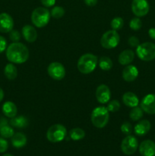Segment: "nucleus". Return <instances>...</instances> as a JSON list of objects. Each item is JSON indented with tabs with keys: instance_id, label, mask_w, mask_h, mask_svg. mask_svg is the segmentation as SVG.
I'll return each instance as SVG.
<instances>
[{
	"instance_id": "15",
	"label": "nucleus",
	"mask_w": 155,
	"mask_h": 156,
	"mask_svg": "<svg viewBox=\"0 0 155 156\" xmlns=\"http://www.w3.org/2000/svg\"><path fill=\"white\" fill-rule=\"evenodd\" d=\"M138 76V70L135 66H126L122 70V78L126 82H133Z\"/></svg>"
},
{
	"instance_id": "18",
	"label": "nucleus",
	"mask_w": 155,
	"mask_h": 156,
	"mask_svg": "<svg viewBox=\"0 0 155 156\" xmlns=\"http://www.w3.org/2000/svg\"><path fill=\"white\" fill-rule=\"evenodd\" d=\"M135 58V53L132 50H123L119 56V62L122 66H127L130 64Z\"/></svg>"
},
{
	"instance_id": "21",
	"label": "nucleus",
	"mask_w": 155,
	"mask_h": 156,
	"mask_svg": "<svg viewBox=\"0 0 155 156\" xmlns=\"http://www.w3.org/2000/svg\"><path fill=\"white\" fill-rule=\"evenodd\" d=\"M12 144L17 149L24 147L27 144V137L22 133H16L12 137Z\"/></svg>"
},
{
	"instance_id": "13",
	"label": "nucleus",
	"mask_w": 155,
	"mask_h": 156,
	"mask_svg": "<svg viewBox=\"0 0 155 156\" xmlns=\"http://www.w3.org/2000/svg\"><path fill=\"white\" fill-rule=\"evenodd\" d=\"M14 20L12 17L8 13L0 14V32L9 33L13 30Z\"/></svg>"
},
{
	"instance_id": "35",
	"label": "nucleus",
	"mask_w": 155,
	"mask_h": 156,
	"mask_svg": "<svg viewBox=\"0 0 155 156\" xmlns=\"http://www.w3.org/2000/svg\"><path fill=\"white\" fill-rule=\"evenodd\" d=\"M128 42H129V46L132 47H137L139 45V40H138V38H137L135 36L130 37L129 38Z\"/></svg>"
},
{
	"instance_id": "40",
	"label": "nucleus",
	"mask_w": 155,
	"mask_h": 156,
	"mask_svg": "<svg viewBox=\"0 0 155 156\" xmlns=\"http://www.w3.org/2000/svg\"><path fill=\"white\" fill-rule=\"evenodd\" d=\"M3 98H4V91L0 88V102L3 100Z\"/></svg>"
},
{
	"instance_id": "19",
	"label": "nucleus",
	"mask_w": 155,
	"mask_h": 156,
	"mask_svg": "<svg viewBox=\"0 0 155 156\" xmlns=\"http://www.w3.org/2000/svg\"><path fill=\"white\" fill-rule=\"evenodd\" d=\"M122 101L125 105L129 108H134L138 105L139 103V100L137 95L134 93L129 91V92H126L122 96Z\"/></svg>"
},
{
	"instance_id": "22",
	"label": "nucleus",
	"mask_w": 155,
	"mask_h": 156,
	"mask_svg": "<svg viewBox=\"0 0 155 156\" xmlns=\"http://www.w3.org/2000/svg\"><path fill=\"white\" fill-rule=\"evenodd\" d=\"M0 134L3 138H12L15 134L14 129L12 126H9L6 120L2 119L0 123Z\"/></svg>"
},
{
	"instance_id": "17",
	"label": "nucleus",
	"mask_w": 155,
	"mask_h": 156,
	"mask_svg": "<svg viewBox=\"0 0 155 156\" xmlns=\"http://www.w3.org/2000/svg\"><path fill=\"white\" fill-rule=\"evenodd\" d=\"M150 128H151V124H150V122L147 120H140L135 125V128H134V131H135V133L137 136H143L150 131Z\"/></svg>"
},
{
	"instance_id": "24",
	"label": "nucleus",
	"mask_w": 155,
	"mask_h": 156,
	"mask_svg": "<svg viewBox=\"0 0 155 156\" xmlns=\"http://www.w3.org/2000/svg\"><path fill=\"white\" fill-rule=\"evenodd\" d=\"M4 74L9 80H14L18 76V69L14 64L9 63L4 69Z\"/></svg>"
},
{
	"instance_id": "29",
	"label": "nucleus",
	"mask_w": 155,
	"mask_h": 156,
	"mask_svg": "<svg viewBox=\"0 0 155 156\" xmlns=\"http://www.w3.org/2000/svg\"><path fill=\"white\" fill-rule=\"evenodd\" d=\"M50 15L54 18L59 19V18H61L65 15V9L61 7V6H55L51 10Z\"/></svg>"
},
{
	"instance_id": "26",
	"label": "nucleus",
	"mask_w": 155,
	"mask_h": 156,
	"mask_svg": "<svg viewBox=\"0 0 155 156\" xmlns=\"http://www.w3.org/2000/svg\"><path fill=\"white\" fill-rule=\"evenodd\" d=\"M69 136L71 140L78 141V140H81L84 138L85 132L84 129H81V128H74L70 130Z\"/></svg>"
},
{
	"instance_id": "33",
	"label": "nucleus",
	"mask_w": 155,
	"mask_h": 156,
	"mask_svg": "<svg viewBox=\"0 0 155 156\" xmlns=\"http://www.w3.org/2000/svg\"><path fill=\"white\" fill-rule=\"evenodd\" d=\"M10 34H9V38L13 42H18L21 40V34L18 31V30H11Z\"/></svg>"
},
{
	"instance_id": "37",
	"label": "nucleus",
	"mask_w": 155,
	"mask_h": 156,
	"mask_svg": "<svg viewBox=\"0 0 155 156\" xmlns=\"http://www.w3.org/2000/svg\"><path fill=\"white\" fill-rule=\"evenodd\" d=\"M40 2L45 7L47 8L52 7L56 3V0H40Z\"/></svg>"
},
{
	"instance_id": "36",
	"label": "nucleus",
	"mask_w": 155,
	"mask_h": 156,
	"mask_svg": "<svg viewBox=\"0 0 155 156\" xmlns=\"http://www.w3.org/2000/svg\"><path fill=\"white\" fill-rule=\"evenodd\" d=\"M6 48H7V41L4 37L0 36V53H3Z\"/></svg>"
},
{
	"instance_id": "6",
	"label": "nucleus",
	"mask_w": 155,
	"mask_h": 156,
	"mask_svg": "<svg viewBox=\"0 0 155 156\" xmlns=\"http://www.w3.org/2000/svg\"><path fill=\"white\" fill-rule=\"evenodd\" d=\"M66 128L62 124H54L50 126L46 133V138L51 143H59L65 139Z\"/></svg>"
},
{
	"instance_id": "1",
	"label": "nucleus",
	"mask_w": 155,
	"mask_h": 156,
	"mask_svg": "<svg viewBox=\"0 0 155 156\" xmlns=\"http://www.w3.org/2000/svg\"><path fill=\"white\" fill-rule=\"evenodd\" d=\"M6 57L12 63H24L29 58V50L22 43L13 42L6 49Z\"/></svg>"
},
{
	"instance_id": "5",
	"label": "nucleus",
	"mask_w": 155,
	"mask_h": 156,
	"mask_svg": "<svg viewBox=\"0 0 155 156\" xmlns=\"http://www.w3.org/2000/svg\"><path fill=\"white\" fill-rule=\"evenodd\" d=\"M136 54L143 61H151L155 59V44L145 42L136 47Z\"/></svg>"
},
{
	"instance_id": "16",
	"label": "nucleus",
	"mask_w": 155,
	"mask_h": 156,
	"mask_svg": "<svg viewBox=\"0 0 155 156\" xmlns=\"http://www.w3.org/2000/svg\"><path fill=\"white\" fill-rule=\"evenodd\" d=\"M23 37L28 43H33L37 38V32L36 29L31 25H25L21 30Z\"/></svg>"
},
{
	"instance_id": "3",
	"label": "nucleus",
	"mask_w": 155,
	"mask_h": 156,
	"mask_svg": "<svg viewBox=\"0 0 155 156\" xmlns=\"http://www.w3.org/2000/svg\"><path fill=\"white\" fill-rule=\"evenodd\" d=\"M91 122L95 127H105L109 122V111L104 107H97L93 110L91 113Z\"/></svg>"
},
{
	"instance_id": "25",
	"label": "nucleus",
	"mask_w": 155,
	"mask_h": 156,
	"mask_svg": "<svg viewBox=\"0 0 155 156\" xmlns=\"http://www.w3.org/2000/svg\"><path fill=\"white\" fill-rule=\"evenodd\" d=\"M112 61L107 56H102L99 59V66L103 71H109L112 69Z\"/></svg>"
},
{
	"instance_id": "34",
	"label": "nucleus",
	"mask_w": 155,
	"mask_h": 156,
	"mask_svg": "<svg viewBox=\"0 0 155 156\" xmlns=\"http://www.w3.org/2000/svg\"><path fill=\"white\" fill-rule=\"evenodd\" d=\"M9 148V143L4 138H0V153H4Z\"/></svg>"
},
{
	"instance_id": "41",
	"label": "nucleus",
	"mask_w": 155,
	"mask_h": 156,
	"mask_svg": "<svg viewBox=\"0 0 155 156\" xmlns=\"http://www.w3.org/2000/svg\"><path fill=\"white\" fill-rule=\"evenodd\" d=\"M2 156H14V155H11V154H5V155H3Z\"/></svg>"
},
{
	"instance_id": "9",
	"label": "nucleus",
	"mask_w": 155,
	"mask_h": 156,
	"mask_svg": "<svg viewBox=\"0 0 155 156\" xmlns=\"http://www.w3.org/2000/svg\"><path fill=\"white\" fill-rule=\"evenodd\" d=\"M47 72L49 76L55 80H62L65 76V69L60 62H51L47 68Z\"/></svg>"
},
{
	"instance_id": "12",
	"label": "nucleus",
	"mask_w": 155,
	"mask_h": 156,
	"mask_svg": "<svg viewBox=\"0 0 155 156\" xmlns=\"http://www.w3.org/2000/svg\"><path fill=\"white\" fill-rule=\"evenodd\" d=\"M111 92L109 88L104 84H101L96 90V98L100 104H106L109 101Z\"/></svg>"
},
{
	"instance_id": "32",
	"label": "nucleus",
	"mask_w": 155,
	"mask_h": 156,
	"mask_svg": "<svg viewBox=\"0 0 155 156\" xmlns=\"http://www.w3.org/2000/svg\"><path fill=\"white\" fill-rule=\"evenodd\" d=\"M121 131L126 135H130L132 132V126L129 122H125L121 126Z\"/></svg>"
},
{
	"instance_id": "28",
	"label": "nucleus",
	"mask_w": 155,
	"mask_h": 156,
	"mask_svg": "<svg viewBox=\"0 0 155 156\" xmlns=\"http://www.w3.org/2000/svg\"><path fill=\"white\" fill-rule=\"evenodd\" d=\"M123 25H124V21L122 18L120 17H115L111 21L110 23V26H111V28L112 30H121L122 28Z\"/></svg>"
},
{
	"instance_id": "11",
	"label": "nucleus",
	"mask_w": 155,
	"mask_h": 156,
	"mask_svg": "<svg viewBox=\"0 0 155 156\" xmlns=\"http://www.w3.org/2000/svg\"><path fill=\"white\" fill-rule=\"evenodd\" d=\"M141 108L148 114H155V94H147L141 102Z\"/></svg>"
},
{
	"instance_id": "20",
	"label": "nucleus",
	"mask_w": 155,
	"mask_h": 156,
	"mask_svg": "<svg viewBox=\"0 0 155 156\" xmlns=\"http://www.w3.org/2000/svg\"><path fill=\"white\" fill-rule=\"evenodd\" d=\"M2 112L7 117L13 118L16 117L18 113L17 106L12 101H6L2 105Z\"/></svg>"
},
{
	"instance_id": "10",
	"label": "nucleus",
	"mask_w": 155,
	"mask_h": 156,
	"mask_svg": "<svg viewBox=\"0 0 155 156\" xmlns=\"http://www.w3.org/2000/svg\"><path fill=\"white\" fill-rule=\"evenodd\" d=\"M150 6L147 0H133L132 2V11L137 17H144L148 13Z\"/></svg>"
},
{
	"instance_id": "23",
	"label": "nucleus",
	"mask_w": 155,
	"mask_h": 156,
	"mask_svg": "<svg viewBox=\"0 0 155 156\" xmlns=\"http://www.w3.org/2000/svg\"><path fill=\"white\" fill-rule=\"evenodd\" d=\"M29 122L27 117H24V116H18V117H15L12 118L10 120V124L12 126L16 128H25L27 126Z\"/></svg>"
},
{
	"instance_id": "38",
	"label": "nucleus",
	"mask_w": 155,
	"mask_h": 156,
	"mask_svg": "<svg viewBox=\"0 0 155 156\" xmlns=\"http://www.w3.org/2000/svg\"><path fill=\"white\" fill-rule=\"evenodd\" d=\"M84 3L88 6H90V7H93V6L96 5L97 3V0H84Z\"/></svg>"
},
{
	"instance_id": "2",
	"label": "nucleus",
	"mask_w": 155,
	"mask_h": 156,
	"mask_svg": "<svg viewBox=\"0 0 155 156\" xmlns=\"http://www.w3.org/2000/svg\"><path fill=\"white\" fill-rule=\"evenodd\" d=\"M97 56L92 53H85L78 61V69L82 74H90L97 67Z\"/></svg>"
},
{
	"instance_id": "30",
	"label": "nucleus",
	"mask_w": 155,
	"mask_h": 156,
	"mask_svg": "<svg viewBox=\"0 0 155 156\" xmlns=\"http://www.w3.org/2000/svg\"><path fill=\"white\" fill-rule=\"evenodd\" d=\"M141 26H142V22H141V19L138 17H135V18H132L130 22H129V27L133 30H140Z\"/></svg>"
},
{
	"instance_id": "39",
	"label": "nucleus",
	"mask_w": 155,
	"mask_h": 156,
	"mask_svg": "<svg viewBox=\"0 0 155 156\" xmlns=\"http://www.w3.org/2000/svg\"><path fill=\"white\" fill-rule=\"evenodd\" d=\"M148 34H149V37H150L151 39L155 40V28L152 27V28L149 29Z\"/></svg>"
},
{
	"instance_id": "27",
	"label": "nucleus",
	"mask_w": 155,
	"mask_h": 156,
	"mask_svg": "<svg viewBox=\"0 0 155 156\" xmlns=\"http://www.w3.org/2000/svg\"><path fill=\"white\" fill-rule=\"evenodd\" d=\"M143 113H144V111L141 109V108L138 106L134 107L131 110L130 114H129V117L133 121H138L143 117Z\"/></svg>"
},
{
	"instance_id": "14",
	"label": "nucleus",
	"mask_w": 155,
	"mask_h": 156,
	"mask_svg": "<svg viewBox=\"0 0 155 156\" xmlns=\"http://www.w3.org/2000/svg\"><path fill=\"white\" fill-rule=\"evenodd\" d=\"M139 152L142 156H154L155 143L150 140L143 141L139 146Z\"/></svg>"
},
{
	"instance_id": "8",
	"label": "nucleus",
	"mask_w": 155,
	"mask_h": 156,
	"mask_svg": "<svg viewBox=\"0 0 155 156\" xmlns=\"http://www.w3.org/2000/svg\"><path fill=\"white\" fill-rule=\"evenodd\" d=\"M138 147V143L135 136L128 135L122 141L121 149L123 153L126 155H131L135 153Z\"/></svg>"
},
{
	"instance_id": "7",
	"label": "nucleus",
	"mask_w": 155,
	"mask_h": 156,
	"mask_svg": "<svg viewBox=\"0 0 155 156\" xmlns=\"http://www.w3.org/2000/svg\"><path fill=\"white\" fill-rule=\"evenodd\" d=\"M120 37L116 30H110L105 32L100 39V44L105 49H113L119 44Z\"/></svg>"
},
{
	"instance_id": "31",
	"label": "nucleus",
	"mask_w": 155,
	"mask_h": 156,
	"mask_svg": "<svg viewBox=\"0 0 155 156\" xmlns=\"http://www.w3.org/2000/svg\"><path fill=\"white\" fill-rule=\"evenodd\" d=\"M106 109L109 112H116L120 109V103L118 100H112L108 103Z\"/></svg>"
},
{
	"instance_id": "4",
	"label": "nucleus",
	"mask_w": 155,
	"mask_h": 156,
	"mask_svg": "<svg viewBox=\"0 0 155 156\" xmlns=\"http://www.w3.org/2000/svg\"><path fill=\"white\" fill-rule=\"evenodd\" d=\"M50 12L46 8L38 7L31 14V21L36 27H43L49 23L50 19Z\"/></svg>"
}]
</instances>
